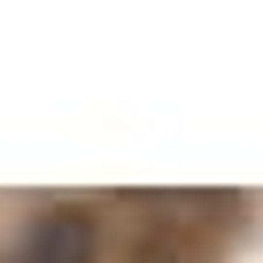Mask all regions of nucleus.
<instances>
[{
    "instance_id": "obj_1",
    "label": "nucleus",
    "mask_w": 263,
    "mask_h": 263,
    "mask_svg": "<svg viewBox=\"0 0 263 263\" xmlns=\"http://www.w3.org/2000/svg\"><path fill=\"white\" fill-rule=\"evenodd\" d=\"M8 263H101V232L85 209H47V217H31V232L16 240Z\"/></svg>"
}]
</instances>
